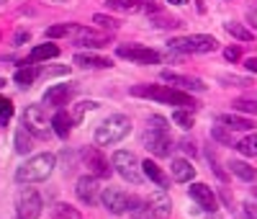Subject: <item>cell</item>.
Masks as SVG:
<instances>
[{"label":"cell","mask_w":257,"mask_h":219,"mask_svg":"<svg viewBox=\"0 0 257 219\" xmlns=\"http://www.w3.org/2000/svg\"><path fill=\"white\" fill-rule=\"evenodd\" d=\"M170 170H172V178H175L177 183H188V181L195 178V168L188 163V160H183V157H175Z\"/></svg>","instance_id":"20"},{"label":"cell","mask_w":257,"mask_h":219,"mask_svg":"<svg viewBox=\"0 0 257 219\" xmlns=\"http://www.w3.org/2000/svg\"><path fill=\"white\" fill-rule=\"evenodd\" d=\"M83 160H85V168L90 175H95V178H111L113 168H108V160L100 152V147H85Z\"/></svg>","instance_id":"9"},{"label":"cell","mask_w":257,"mask_h":219,"mask_svg":"<svg viewBox=\"0 0 257 219\" xmlns=\"http://www.w3.org/2000/svg\"><path fill=\"white\" fill-rule=\"evenodd\" d=\"M162 80L170 83L172 88H180V91H185V93H190V91L203 93V91H206L203 80H198V78H188V75H177V72H170V70H162Z\"/></svg>","instance_id":"12"},{"label":"cell","mask_w":257,"mask_h":219,"mask_svg":"<svg viewBox=\"0 0 257 219\" xmlns=\"http://www.w3.org/2000/svg\"><path fill=\"white\" fill-rule=\"evenodd\" d=\"M229 168H232V173L237 175V178L247 181V183H252V181L257 178V170H255L252 165H247V163H242V160H232Z\"/></svg>","instance_id":"25"},{"label":"cell","mask_w":257,"mask_h":219,"mask_svg":"<svg viewBox=\"0 0 257 219\" xmlns=\"http://www.w3.org/2000/svg\"><path fill=\"white\" fill-rule=\"evenodd\" d=\"M111 168H116V173L121 175V178L129 181V183H134V186H139L142 178H144L142 163L137 160V155L129 152V150H118V152H113V157H111Z\"/></svg>","instance_id":"5"},{"label":"cell","mask_w":257,"mask_h":219,"mask_svg":"<svg viewBox=\"0 0 257 219\" xmlns=\"http://www.w3.org/2000/svg\"><path fill=\"white\" fill-rule=\"evenodd\" d=\"M57 165V157L52 152H41V155H34L28 157L26 163L16 170V181L18 183H39V181H47L52 170Z\"/></svg>","instance_id":"2"},{"label":"cell","mask_w":257,"mask_h":219,"mask_svg":"<svg viewBox=\"0 0 257 219\" xmlns=\"http://www.w3.org/2000/svg\"><path fill=\"white\" fill-rule=\"evenodd\" d=\"M28 36H31V34H28V31H18V34H16V39H13V41H16L18 47H21L23 41H28Z\"/></svg>","instance_id":"47"},{"label":"cell","mask_w":257,"mask_h":219,"mask_svg":"<svg viewBox=\"0 0 257 219\" xmlns=\"http://www.w3.org/2000/svg\"><path fill=\"white\" fill-rule=\"evenodd\" d=\"M216 124L232 129V131H250L255 126L252 119H245V116H239V113H219L216 116Z\"/></svg>","instance_id":"18"},{"label":"cell","mask_w":257,"mask_h":219,"mask_svg":"<svg viewBox=\"0 0 257 219\" xmlns=\"http://www.w3.org/2000/svg\"><path fill=\"white\" fill-rule=\"evenodd\" d=\"M41 196L36 188H21L16 196V217L18 219H39L41 217Z\"/></svg>","instance_id":"6"},{"label":"cell","mask_w":257,"mask_h":219,"mask_svg":"<svg viewBox=\"0 0 257 219\" xmlns=\"http://www.w3.org/2000/svg\"><path fill=\"white\" fill-rule=\"evenodd\" d=\"M57 54H59L57 44H39V47H34L31 54H28V62H44V60H52Z\"/></svg>","instance_id":"23"},{"label":"cell","mask_w":257,"mask_h":219,"mask_svg":"<svg viewBox=\"0 0 257 219\" xmlns=\"http://www.w3.org/2000/svg\"><path fill=\"white\" fill-rule=\"evenodd\" d=\"M72 62L78 65V67H85V70H103V67H111V65H113L108 57H98V54H90V52L75 54Z\"/></svg>","instance_id":"19"},{"label":"cell","mask_w":257,"mask_h":219,"mask_svg":"<svg viewBox=\"0 0 257 219\" xmlns=\"http://www.w3.org/2000/svg\"><path fill=\"white\" fill-rule=\"evenodd\" d=\"M54 214H57L59 219H80V212H75L72 207H67V204H57Z\"/></svg>","instance_id":"39"},{"label":"cell","mask_w":257,"mask_h":219,"mask_svg":"<svg viewBox=\"0 0 257 219\" xmlns=\"http://www.w3.org/2000/svg\"><path fill=\"white\" fill-rule=\"evenodd\" d=\"M105 5L111 10H121V13H137L144 8L139 0H105Z\"/></svg>","instance_id":"27"},{"label":"cell","mask_w":257,"mask_h":219,"mask_svg":"<svg viewBox=\"0 0 257 219\" xmlns=\"http://www.w3.org/2000/svg\"><path fill=\"white\" fill-rule=\"evenodd\" d=\"M129 214H131L134 219H155L149 201H147V199H139V196H129Z\"/></svg>","instance_id":"22"},{"label":"cell","mask_w":257,"mask_h":219,"mask_svg":"<svg viewBox=\"0 0 257 219\" xmlns=\"http://www.w3.org/2000/svg\"><path fill=\"white\" fill-rule=\"evenodd\" d=\"M224 57H226L229 62H237L239 57H242V49H239V47H226V49H224Z\"/></svg>","instance_id":"44"},{"label":"cell","mask_w":257,"mask_h":219,"mask_svg":"<svg viewBox=\"0 0 257 219\" xmlns=\"http://www.w3.org/2000/svg\"><path fill=\"white\" fill-rule=\"evenodd\" d=\"M31 131H28L26 126H21L18 131H16V152L18 155H28L31 152Z\"/></svg>","instance_id":"28"},{"label":"cell","mask_w":257,"mask_h":219,"mask_svg":"<svg viewBox=\"0 0 257 219\" xmlns=\"http://www.w3.org/2000/svg\"><path fill=\"white\" fill-rule=\"evenodd\" d=\"M172 121L180 126V129H193V111H185V109H177L175 113H172Z\"/></svg>","instance_id":"31"},{"label":"cell","mask_w":257,"mask_h":219,"mask_svg":"<svg viewBox=\"0 0 257 219\" xmlns=\"http://www.w3.org/2000/svg\"><path fill=\"white\" fill-rule=\"evenodd\" d=\"M232 106L234 111H242V113H257V98H237Z\"/></svg>","instance_id":"34"},{"label":"cell","mask_w":257,"mask_h":219,"mask_svg":"<svg viewBox=\"0 0 257 219\" xmlns=\"http://www.w3.org/2000/svg\"><path fill=\"white\" fill-rule=\"evenodd\" d=\"M23 126L31 131L36 139H47L52 121H47V113H44L41 106H28L26 113H23Z\"/></svg>","instance_id":"8"},{"label":"cell","mask_w":257,"mask_h":219,"mask_svg":"<svg viewBox=\"0 0 257 219\" xmlns=\"http://www.w3.org/2000/svg\"><path fill=\"white\" fill-rule=\"evenodd\" d=\"M3 85H5V80H3V78H0V88H3Z\"/></svg>","instance_id":"51"},{"label":"cell","mask_w":257,"mask_h":219,"mask_svg":"<svg viewBox=\"0 0 257 219\" xmlns=\"http://www.w3.org/2000/svg\"><path fill=\"white\" fill-rule=\"evenodd\" d=\"M245 67L250 72H257V57H250V60H245Z\"/></svg>","instance_id":"48"},{"label":"cell","mask_w":257,"mask_h":219,"mask_svg":"<svg viewBox=\"0 0 257 219\" xmlns=\"http://www.w3.org/2000/svg\"><path fill=\"white\" fill-rule=\"evenodd\" d=\"M147 201H149V207H152L155 219H170V214H172V201H170V196H168V191H165V188H157V191H152Z\"/></svg>","instance_id":"17"},{"label":"cell","mask_w":257,"mask_h":219,"mask_svg":"<svg viewBox=\"0 0 257 219\" xmlns=\"http://www.w3.org/2000/svg\"><path fill=\"white\" fill-rule=\"evenodd\" d=\"M116 54L129 60V62H134V65H157L162 60L160 52L149 49V47H142V44H118Z\"/></svg>","instance_id":"7"},{"label":"cell","mask_w":257,"mask_h":219,"mask_svg":"<svg viewBox=\"0 0 257 219\" xmlns=\"http://www.w3.org/2000/svg\"><path fill=\"white\" fill-rule=\"evenodd\" d=\"M93 23H98L103 31H108V34L118 28V21H116L113 16H105V13H95V16H93Z\"/></svg>","instance_id":"32"},{"label":"cell","mask_w":257,"mask_h":219,"mask_svg":"<svg viewBox=\"0 0 257 219\" xmlns=\"http://www.w3.org/2000/svg\"><path fill=\"white\" fill-rule=\"evenodd\" d=\"M224 28H226V31H229L234 39H239V41H252V39H255V34L250 31V28H245V26L237 23V21H229Z\"/></svg>","instance_id":"29"},{"label":"cell","mask_w":257,"mask_h":219,"mask_svg":"<svg viewBox=\"0 0 257 219\" xmlns=\"http://www.w3.org/2000/svg\"><path fill=\"white\" fill-rule=\"evenodd\" d=\"M237 150L242 155H247V157H257V134H250L245 139H239L237 142Z\"/></svg>","instance_id":"30"},{"label":"cell","mask_w":257,"mask_h":219,"mask_svg":"<svg viewBox=\"0 0 257 219\" xmlns=\"http://www.w3.org/2000/svg\"><path fill=\"white\" fill-rule=\"evenodd\" d=\"M100 201H103V207L108 209L111 214H124V212H129V196L121 191V188H105L103 191V196H100Z\"/></svg>","instance_id":"14"},{"label":"cell","mask_w":257,"mask_h":219,"mask_svg":"<svg viewBox=\"0 0 257 219\" xmlns=\"http://www.w3.org/2000/svg\"><path fill=\"white\" fill-rule=\"evenodd\" d=\"M10 116H13V104L5 96H0V124H8Z\"/></svg>","instance_id":"38"},{"label":"cell","mask_w":257,"mask_h":219,"mask_svg":"<svg viewBox=\"0 0 257 219\" xmlns=\"http://www.w3.org/2000/svg\"><path fill=\"white\" fill-rule=\"evenodd\" d=\"M142 170H144V178L155 181L160 188H168V186H170V178L162 173V168L155 163V160H144V163H142Z\"/></svg>","instance_id":"21"},{"label":"cell","mask_w":257,"mask_h":219,"mask_svg":"<svg viewBox=\"0 0 257 219\" xmlns=\"http://www.w3.org/2000/svg\"><path fill=\"white\" fill-rule=\"evenodd\" d=\"M219 83H221V85H237V88H247V85H252L250 78H239V75H221Z\"/></svg>","instance_id":"37"},{"label":"cell","mask_w":257,"mask_h":219,"mask_svg":"<svg viewBox=\"0 0 257 219\" xmlns=\"http://www.w3.org/2000/svg\"><path fill=\"white\" fill-rule=\"evenodd\" d=\"M147 129H155V131H168V121L162 116H149L147 119Z\"/></svg>","instance_id":"40"},{"label":"cell","mask_w":257,"mask_h":219,"mask_svg":"<svg viewBox=\"0 0 257 219\" xmlns=\"http://www.w3.org/2000/svg\"><path fill=\"white\" fill-rule=\"evenodd\" d=\"M144 147L152 152V155H157V157H168L170 152H172V139H170V134L168 131H155V129H147L144 131Z\"/></svg>","instance_id":"10"},{"label":"cell","mask_w":257,"mask_h":219,"mask_svg":"<svg viewBox=\"0 0 257 219\" xmlns=\"http://www.w3.org/2000/svg\"><path fill=\"white\" fill-rule=\"evenodd\" d=\"M65 72H67V65H62V67H44V70H39V75L49 78V75H65Z\"/></svg>","instance_id":"43"},{"label":"cell","mask_w":257,"mask_h":219,"mask_svg":"<svg viewBox=\"0 0 257 219\" xmlns=\"http://www.w3.org/2000/svg\"><path fill=\"white\" fill-rule=\"evenodd\" d=\"M180 150L188 152V155H195V144H193L190 139H183V142H180Z\"/></svg>","instance_id":"45"},{"label":"cell","mask_w":257,"mask_h":219,"mask_svg":"<svg viewBox=\"0 0 257 219\" xmlns=\"http://www.w3.org/2000/svg\"><path fill=\"white\" fill-rule=\"evenodd\" d=\"M147 3H149V0H147Z\"/></svg>","instance_id":"52"},{"label":"cell","mask_w":257,"mask_h":219,"mask_svg":"<svg viewBox=\"0 0 257 219\" xmlns=\"http://www.w3.org/2000/svg\"><path fill=\"white\" fill-rule=\"evenodd\" d=\"M168 3H172V5H185L188 0H168Z\"/></svg>","instance_id":"49"},{"label":"cell","mask_w":257,"mask_h":219,"mask_svg":"<svg viewBox=\"0 0 257 219\" xmlns=\"http://www.w3.org/2000/svg\"><path fill=\"white\" fill-rule=\"evenodd\" d=\"M170 52L177 54H208L219 47V41L208 34H193V36H177L168 41Z\"/></svg>","instance_id":"4"},{"label":"cell","mask_w":257,"mask_h":219,"mask_svg":"<svg viewBox=\"0 0 257 219\" xmlns=\"http://www.w3.org/2000/svg\"><path fill=\"white\" fill-rule=\"evenodd\" d=\"M36 78H39V70H34V67H21V70H16V75H13L18 88H31Z\"/></svg>","instance_id":"26"},{"label":"cell","mask_w":257,"mask_h":219,"mask_svg":"<svg viewBox=\"0 0 257 219\" xmlns=\"http://www.w3.org/2000/svg\"><path fill=\"white\" fill-rule=\"evenodd\" d=\"M208 219H221V217H219L216 212H211V214H208Z\"/></svg>","instance_id":"50"},{"label":"cell","mask_w":257,"mask_h":219,"mask_svg":"<svg viewBox=\"0 0 257 219\" xmlns=\"http://www.w3.org/2000/svg\"><path fill=\"white\" fill-rule=\"evenodd\" d=\"M152 23L160 26V28H177V26H183V23L175 21V18H152Z\"/></svg>","instance_id":"42"},{"label":"cell","mask_w":257,"mask_h":219,"mask_svg":"<svg viewBox=\"0 0 257 219\" xmlns=\"http://www.w3.org/2000/svg\"><path fill=\"white\" fill-rule=\"evenodd\" d=\"M52 126H54V134H57L59 139H67L70 126H72V116H67L65 111H57L54 119H52Z\"/></svg>","instance_id":"24"},{"label":"cell","mask_w":257,"mask_h":219,"mask_svg":"<svg viewBox=\"0 0 257 219\" xmlns=\"http://www.w3.org/2000/svg\"><path fill=\"white\" fill-rule=\"evenodd\" d=\"M75 91H78V85H75V83L52 85V88H47V93H44V104H47V106H65L67 101L75 96Z\"/></svg>","instance_id":"15"},{"label":"cell","mask_w":257,"mask_h":219,"mask_svg":"<svg viewBox=\"0 0 257 219\" xmlns=\"http://www.w3.org/2000/svg\"><path fill=\"white\" fill-rule=\"evenodd\" d=\"M75 44L78 47H90V49H100V47H108V34H98L87 26H78L75 23Z\"/></svg>","instance_id":"11"},{"label":"cell","mask_w":257,"mask_h":219,"mask_svg":"<svg viewBox=\"0 0 257 219\" xmlns=\"http://www.w3.org/2000/svg\"><path fill=\"white\" fill-rule=\"evenodd\" d=\"M247 21L252 23V28H257V5H252V8L247 10Z\"/></svg>","instance_id":"46"},{"label":"cell","mask_w":257,"mask_h":219,"mask_svg":"<svg viewBox=\"0 0 257 219\" xmlns=\"http://www.w3.org/2000/svg\"><path fill=\"white\" fill-rule=\"evenodd\" d=\"M129 131H131L129 116H124V113H111L108 119H103L100 126L95 129V144H100V147H108V144L121 142V139L129 134Z\"/></svg>","instance_id":"3"},{"label":"cell","mask_w":257,"mask_h":219,"mask_svg":"<svg viewBox=\"0 0 257 219\" xmlns=\"http://www.w3.org/2000/svg\"><path fill=\"white\" fill-rule=\"evenodd\" d=\"M211 137H214L216 142L221 144H232V129H226V126H211Z\"/></svg>","instance_id":"36"},{"label":"cell","mask_w":257,"mask_h":219,"mask_svg":"<svg viewBox=\"0 0 257 219\" xmlns=\"http://www.w3.org/2000/svg\"><path fill=\"white\" fill-rule=\"evenodd\" d=\"M90 109H98L95 101H80V104L75 106V111H72V124H80L83 116H85V111H90Z\"/></svg>","instance_id":"33"},{"label":"cell","mask_w":257,"mask_h":219,"mask_svg":"<svg viewBox=\"0 0 257 219\" xmlns=\"http://www.w3.org/2000/svg\"><path fill=\"white\" fill-rule=\"evenodd\" d=\"M72 31H75V23H57V26L47 28V39H57V36H65V34H72Z\"/></svg>","instance_id":"35"},{"label":"cell","mask_w":257,"mask_h":219,"mask_svg":"<svg viewBox=\"0 0 257 219\" xmlns=\"http://www.w3.org/2000/svg\"><path fill=\"white\" fill-rule=\"evenodd\" d=\"M131 96L160 101V104H170V106H180L185 111H198V101L190 93L180 91V88H172V85H131Z\"/></svg>","instance_id":"1"},{"label":"cell","mask_w":257,"mask_h":219,"mask_svg":"<svg viewBox=\"0 0 257 219\" xmlns=\"http://www.w3.org/2000/svg\"><path fill=\"white\" fill-rule=\"evenodd\" d=\"M206 157H208V163H211V168H214V175H216V178L221 181V183H226V178H229V175H226L221 168H219V163H216V157L214 155H211V152H206Z\"/></svg>","instance_id":"41"},{"label":"cell","mask_w":257,"mask_h":219,"mask_svg":"<svg viewBox=\"0 0 257 219\" xmlns=\"http://www.w3.org/2000/svg\"><path fill=\"white\" fill-rule=\"evenodd\" d=\"M75 194H78V199L83 204H87V207H93V204H98V178L95 175H83V178L78 181V186H75Z\"/></svg>","instance_id":"16"},{"label":"cell","mask_w":257,"mask_h":219,"mask_svg":"<svg viewBox=\"0 0 257 219\" xmlns=\"http://www.w3.org/2000/svg\"><path fill=\"white\" fill-rule=\"evenodd\" d=\"M188 194H190V199L198 204V207L203 209V212H216L219 209V201H216V196H214V191L206 186V183H193L190 188H188Z\"/></svg>","instance_id":"13"}]
</instances>
